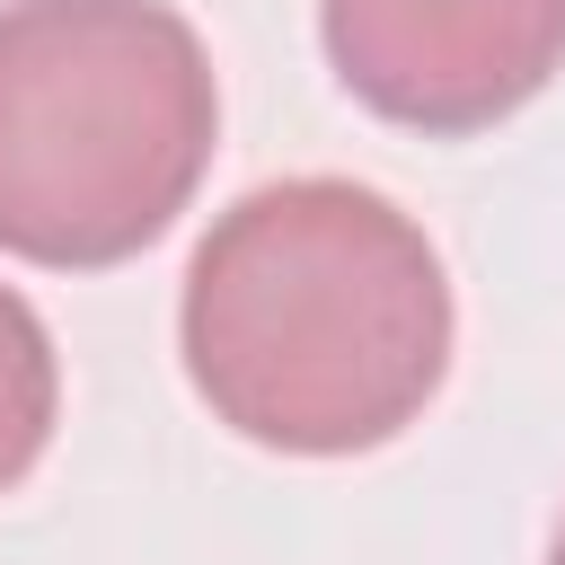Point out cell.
Listing matches in <instances>:
<instances>
[{"label":"cell","mask_w":565,"mask_h":565,"mask_svg":"<svg viewBox=\"0 0 565 565\" xmlns=\"http://www.w3.org/2000/svg\"><path fill=\"white\" fill-rule=\"evenodd\" d=\"M62 415V371H53V335L44 318L0 282V494L44 459Z\"/></svg>","instance_id":"4"},{"label":"cell","mask_w":565,"mask_h":565,"mask_svg":"<svg viewBox=\"0 0 565 565\" xmlns=\"http://www.w3.org/2000/svg\"><path fill=\"white\" fill-rule=\"evenodd\" d=\"M185 380L256 450L353 459L397 441L450 371L433 238L353 177L238 194L185 265Z\"/></svg>","instance_id":"1"},{"label":"cell","mask_w":565,"mask_h":565,"mask_svg":"<svg viewBox=\"0 0 565 565\" xmlns=\"http://www.w3.org/2000/svg\"><path fill=\"white\" fill-rule=\"evenodd\" d=\"M547 565H565V530H556V547H547Z\"/></svg>","instance_id":"5"},{"label":"cell","mask_w":565,"mask_h":565,"mask_svg":"<svg viewBox=\"0 0 565 565\" xmlns=\"http://www.w3.org/2000/svg\"><path fill=\"white\" fill-rule=\"evenodd\" d=\"M221 88L168 0H0V247L53 274L141 256L203 185Z\"/></svg>","instance_id":"2"},{"label":"cell","mask_w":565,"mask_h":565,"mask_svg":"<svg viewBox=\"0 0 565 565\" xmlns=\"http://www.w3.org/2000/svg\"><path fill=\"white\" fill-rule=\"evenodd\" d=\"M335 79L433 141L521 115L565 71V0H318Z\"/></svg>","instance_id":"3"}]
</instances>
